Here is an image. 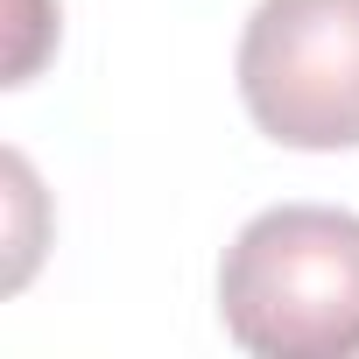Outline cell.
<instances>
[{
	"label": "cell",
	"instance_id": "1",
	"mask_svg": "<svg viewBox=\"0 0 359 359\" xmlns=\"http://www.w3.org/2000/svg\"><path fill=\"white\" fill-rule=\"evenodd\" d=\"M219 317L261 359H352L359 219L331 205H275L247 219L219 268Z\"/></svg>",
	"mask_w": 359,
	"mask_h": 359
},
{
	"label": "cell",
	"instance_id": "2",
	"mask_svg": "<svg viewBox=\"0 0 359 359\" xmlns=\"http://www.w3.org/2000/svg\"><path fill=\"white\" fill-rule=\"evenodd\" d=\"M240 99L282 148H359V0H261L240 36Z\"/></svg>",
	"mask_w": 359,
	"mask_h": 359
}]
</instances>
